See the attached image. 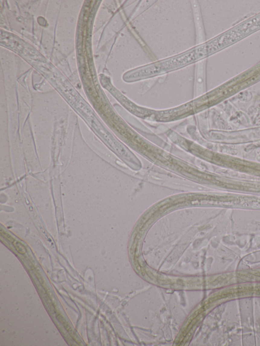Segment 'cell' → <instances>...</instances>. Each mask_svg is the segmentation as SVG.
Wrapping results in <instances>:
<instances>
[{
	"label": "cell",
	"mask_w": 260,
	"mask_h": 346,
	"mask_svg": "<svg viewBox=\"0 0 260 346\" xmlns=\"http://www.w3.org/2000/svg\"><path fill=\"white\" fill-rule=\"evenodd\" d=\"M57 318H58V320L63 324V325H64L65 328L66 329V330L68 331V333L70 334L71 337H72L73 339L75 341H76L77 343H78V344H80V343H81V341H80V339L77 337V335L75 334V332H74L73 330L72 329L70 326L69 325V324L67 323L65 319H64V318L63 317L62 315H58V316H57Z\"/></svg>",
	"instance_id": "6da1fadb"
},
{
	"label": "cell",
	"mask_w": 260,
	"mask_h": 346,
	"mask_svg": "<svg viewBox=\"0 0 260 346\" xmlns=\"http://www.w3.org/2000/svg\"><path fill=\"white\" fill-rule=\"evenodd\" d=\"M0 233H1V234L2 236H3L4 238H6V239H7L10 241L11 242H13L14 241V239H13L11 236H10L9 234H8V233H5L4 231H3L2 230H1V232H0Z\"/></svg>",
	"instance_id": "3957f363"
},
{
	"label": "cell",
	"mask_w": 260,
	"mask_h": 346,
	"mask_svg": "<svg viewBox=\"0 0 260 346\" xmlns=\"http://www.w3.org/2000/svg\"><path fill=\"white\" fill-rule=\"evenodd\" d=\"M13 245L15 248L16 250L18 253L21 254H24L27 252V249L24 247L23 244L18 241H14L13 242Z\"/></svg>",
	"instance_id": "7a4b0ae2"
}]
</instances>
